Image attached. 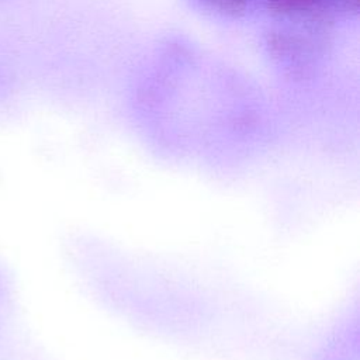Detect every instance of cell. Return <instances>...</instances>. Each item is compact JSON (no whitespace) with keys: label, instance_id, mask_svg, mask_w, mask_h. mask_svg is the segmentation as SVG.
<instances>
[{"label":"cell","instance_id":"cell-2","mask_svg":"<svg viewBox=\"0 0 360 360\" xmlns=\"http://www.w3.org/2000/svg\"><path fill=\"white\" fill-rule=\"evenodd\" d=\"M204 1L218 11L236 14L243 11L252 0H204Z\"/></svg>","mask_w":360,"mask_h":360},{"label":"cell","instance_id":"cell-1","mask_svg":"<svg viewBox=\"0 0 360 360\" xmlns=\"http://www.w3.org/2000/svg\"><path fill=\"white\" fill-rule=\"evenodd\" d=\"M269 8L290 18H311L330 14H349L359 10L360 0H266Z\"/></svg>","mask_w":360,"mask_h":360}]
</instances>
